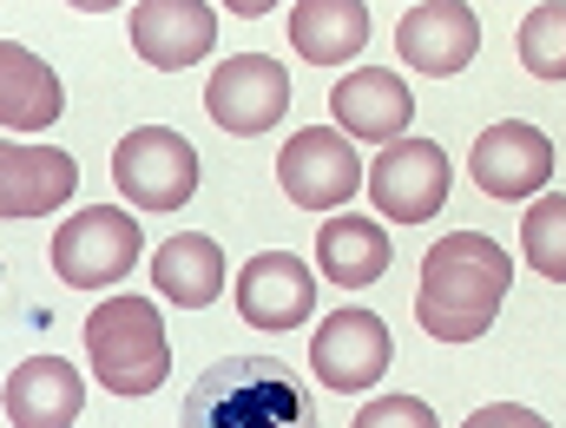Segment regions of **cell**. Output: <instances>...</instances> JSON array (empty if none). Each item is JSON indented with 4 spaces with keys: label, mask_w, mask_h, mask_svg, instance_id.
<instances>
[{
    "label": "cell",
    "mask_w": 566,
    "mask_h": 428,
    "mask_svg": "<svg viewBox=\"0 0 566 428\" xmlns=\"http://www.w3.org/2000/svg\"><path fill=\"white\" fill-rule=\"evenodd\" d=\"M151 284L178 310H211L218 290H224V251H218V238H205V231L165 238L158 258H151Z\"/></svg>",
    "instance_id": "ac0fdd59"
},
{
    "label": "cell",
    "mask_w": 566,
    "mask_h": 428,
    "mask_svg": "<svg viewBox=\"0 0 566 428\" xmlns=\"http://www.w3.org/2000/svg\"><path fill=\"white\" fill-rule=\"evenodd\" d=\"M521 66L534 80H560L566 73V7H534L521 20Z\"/></svg>",
    "instance_id": "7402d4cb"
},
{
    "label": "cell",
    "mask_w": 566,
    "mask_h": 428,
    "mask_svg": "<svg viewBox=\"0 0 566 428\" xmlns=\"http://www.w3.org/2000/svg\"><path fill=\"white\" fill-rule=\"evenodd\" d=\"M389 356H396V343H389V323L376 316V310H329L323 323H316V336H310V369L323 376V389H336V396H356V389H376L382 376H389Z\"/></svg>",
    "instance_id": "8992f818"
},
{
    "label": "cell",
    "mask_w": 566,
    "mask_h": 428,
    "mask_svg": "<svg viewBox=\"0 0 566 428\" xmlns=\"http://www.w3.org/2000/svg\"><path fill=\"white\" fill-rule=\"evenodd\" d=\"M277 178H283V198L303 205V211H336L343 198L363 191V158L343 133H296V139L277 152Z\"/></svg>",
    "instance_id": "9c48e42d"
},
{
    "label": "cell",
    "mask_w": 566,
    "mask_h": 428,
    "mask_svg": "<svg viewBox=\"0 0 566 428\" xmlns=\"http://www.w3.org/2000/svg\"><path fill=\"white\" fill-rule=\"evenodd\" d=\"M329 113H336L343 139L396 145L402 133H409V119H416V100H409L402 73H389V66H356V73H343V80H336Z\"/></svg>",
    "instance_id": "7c38bea8"
},
{
    "label": "cell",
    "mask_w": 566,
    "mask_h": 428,
    "mask_svg": "<svg viewBox=\"0 0 566 428\" xmlns=\"http://www.w3.org/2000/svg\"><path fill=\"white\" fill-rule=\"evenodd\" d=\"M507 284H514V258L488 231H448L422 258L416 316H422V330L434 343H474V336L494 330Z\"/></svg>",
    "instance_id": "6da1fadb"
},
{
    "label": "cell",
    "mask_w": 566,
    "mask_h": 428,
    "mask_svg": "<svg viewBox=\"0 0 566 428\" xmlns=\"http://www.w3.org/2000/svg\"><path fill=\"white\" fill-rule=\"evenodd\" d=\"M521 244H527V264L560 284L566 278V198L560 191H547V198L521 218Z\"/></svg>",
    "instance_id": "44dd1931"
},
{
    "label": "cell",
    "mask_w": 566,
    "mask_h": 428,
    "mask_svg": "<svg viewBox=\"0 0 566 428\" xmlns=\"http://www.w3.org/2000/svg\"><path fill=\"white\" fill-rule=\"evenodd\" d=\"M211 40H218V7H205V0H139L133 7V46L158 73L205 60Z\"/></svg>",
    "instance_id": "9a60e30c"
},
{
    "label": "cell",
    "mask_w": 566,
    "mask_h": 428,
    "mask_svg": "<svg viewBox=\"0 0 566 428\" xmlns=\"http://www.w3.org/2000/svg\"><path fill=\"white\" fill-rule=\"evenodd\" d=\"M474 185L488 191V198H527V191H547L554 185V171H560V152L554 139L541 133V126H527V119H501V126H488L481 139H474Z\"/></svg>",
    "instance_id": "30bf717a"
},
{
    "label": "cell",
    "mask_w": 566,
    "mask_h": 428,
    "mask_svg": "<svg viewBox=\"0 0 566 428\" xmlns=\"http://www.w3.org/2000/svg\"><path fill=\"white\" fill-rule=\"evenodd\" d=\"M448 152L434 139H396L369 165V205L396 225H422L448 205Z\"/></svg>",
    "instance_id": "ba28073f"
},
{
    "label": "cell",
    "mask_w": 566,
    "mask_h": 428,
    "mask_svg": "<svg viewBox=\"0 0 566 428\" xmlns=\"http://www.w3.org/2000/svg\"><path fill=\"white\" fill-rule=\"evenodd\" d=\"M86 356L93 376L106 383V396H151L171 376V343H165V316L145 296H106L86 316Z\"/></svg>",
    "instance_id": "3957f363"
},
{
    "label": "cell",
    "mask_w": 566,
    "mask_h": 428,
    "mask_svg": "<svg viewBox=\"0 0 566 428\" xmlns=\"http://www.w3.org/2000/svg\"><path fill=\"white\" fill-rule=\"evenodd\" d=\"M369 7L363 0H303L290 7V46L310 60V66H343L369 46Z\"/></svg>",
    "instance_id": "d6986e66"
},
{
    "label": "cell",
    "mask_w": 566,
    "mask_h": 428,
    "mask_svg": "<svg viewBox=\"0 0 566 428\" xmlns=\"http://www.w3.org/2000/svg\"><path fill=\"white\" fill-rule=\"evenodd\" d=\"M0 403H7L13 428H73L80 409H86V376L73 363H60V356H27L7 376Z\"/></svg>",
    "instance_id": "2e32d148"
},
{
    "label": "cell",
    "mask_w": 566,
    "mask_h": 428,
    "mask_svg": "<svg viewBox=\"0 0 566 428\" xmlns=\"http://www.w3.org/2000/svg\"><path fill=\"white\" fill-rule=\"evenodd\" d=\"M461 428H547L534 409H521V403H488V409H474Z\"/></svg>",
    "instance_id": "cb8c5ba5"
},
{
    "label": "cell",
    "mask_w": 566,
    "mask_h": 428,
    "mask_svg": "<svg viewBox=\"0 0 566 428\" xmlns=\"http://www.w3.org/2000/svg\"><path fill=\"white\" fill-rule=\"evenodd\" d=\"M66 113V86L60 73L27 53L20 40H0V126L7 133H46Z\"/></svg>",
    "instance_id": "e0dca14e"
},
{
    "label": "cell",
    "mask_w": 566,
    "mask_h": 428,
    "mask_svg": "<svg viewBox=\"0 0 566 428\" xmlns=\"http://www.w3.org/2000/svg\"><path fill=\"white\" fill-rule=\"evenodd\" d=\"M113 185L139 211H185L191 191H198V152L171 126H139L113 152Z\"/></svg>",
    "instance_id": "5b68a950"
},
{
    "label": "cell",
    "mask_w": 566,
    "mask_h": 428,
    "mask_svg": "<svg viewBox=\"0 0 566 428\" xmlns=\"http://www.w3.org/2000/svg\"><path fill=\"white\" fill-rule=\"evenodd\" d=\"M139 218H126L119 205H86L53 231V271L73 290H106L126 271H139Z\"/></svg>",
    "instance_id": "277c9868"
},
{
    "label": "cell",
    "mask_w": 566,
    "mask_h": 428,
    "mask_svg": "<svg viewBox=\"0 0 566 428\" xmlns=\"http://www.w3.org/2000/svg\"><path fill=\"white\" fill-rule=\"evenodd\" d=\"M396 53L422 73V80H454L474 53H481V20L461 0H428L409 7L396 27Z\"/></svg>",
    "instance_id": "8fae6325"
},
{
    "label": "cell",
    "mask_w": 566,
    "mask_h": 428,
    "mask_svg": "<svg viewBox=\"0 0 566 428\" xmlns=\"http://www.w3.org/2000/svg\"><path fill=\"white\" fill-rule=\"evenodd\" d=\"M349 428H441V422H434V409L422 396H376V403L356 409Z\"/></svg>",
    "instance_id": "603a6c76"
},
{
    "label": "cell",
    "mask_w": 566,
    "mask_h": 428,
    "mask_svg": "<svg viewBox=\"0 0 566 428\" xmlns=\"http://www.w3.org/2000/svg\"><path fill=\"white\" fill-rule=\"evenodd\" d=\"M238 310L258 330H296L316 310V271L296 251H258L238 271Z\"/></svg>",
    "instance_id": "4fadbf2b"
},
{
    "label": "cell",
    "mask_w": 566,
    "mask_h": 428,
    "mask_svg": "<svg viewBox=\"0 0 566 428\" xmlns=\"http://www.w3.org/2000/svg\"><path fill=\"white\" fill-rule=\"evenodd\" d=\"M178 428H316V409L277 356H224L191 383Z\"/></svg>",
    "instance_id": "7a4b0ae2"
},
{
    "label": "cell",
    "mask_w": 566,
    "mask_h": 428,
    "mask_svg": "<svg viewBox=\"0 0 566 428\" xmlns=\"http://www.w3.org/2000/svg\"><path fill=\"white\" fill-rule=\"evenodd\" d=\"M316 264L343 290H363L389 271V231L382 218H323L316 231Z\"/></svg>",
    "instance_id": "ffe728a7"
},
{
    "label": "cell",
    "mask_w": 566,
    "mask_h": 428,
    "mask_svg": "<svg viewBox=\"0 0 566 428\" xmlns=\"http://www.w3.org/2000/svg\"><path fill=\"white\" fill-rule=\"evenodd\" d=\"M80 191V165L60 145H13L0 139V218H46Z\"/></svg>",
    "instance_id": "5bb4252c"
},
{
    "label": "cell",
    "mask_w": 566,
    "mask_h": 428,
    "mask_svg": "<svg viewBox=\"0 0 566 428\" xmlns=\"http://www.w3.org/2000/svg\"><path fill=\"white\" fill-rule=\"evenodd\" d=\"M205 113H211L224 133H238V139L271 133L283 113H290V73H283V60H271V53H238V60H224V66L211 73V86H205Z\"/></svg>",
    "instance_id": "52a82bcc"
}]
</instances>
